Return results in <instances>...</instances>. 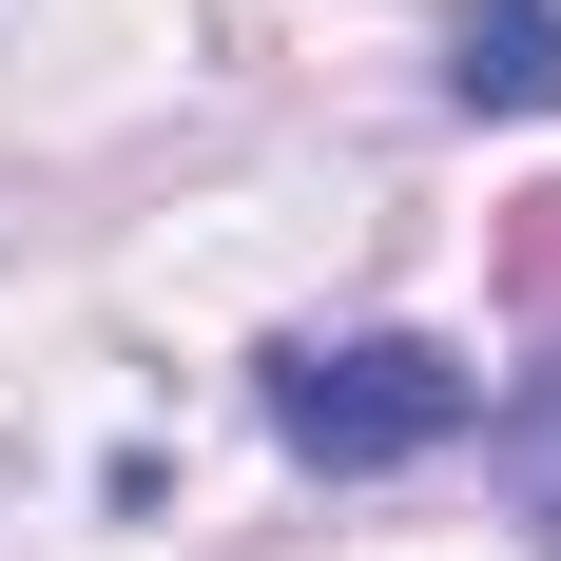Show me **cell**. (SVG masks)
<instances>
[{"instance_id":"cell-2","label":"cell","mask_w":561,"mask_h":561,"mask_svg":"<svg viewBox=\"0 0 561 561\" xmlns=\"http://www.w3.org/2000/svg\"><path fill=\"white\" fill-rule=\"evenodd\" d=\"M446 98L465 116H561V0H465L446 20Z\"/></svg>"},{"instance_id":"cell-3","label":"cell","mask_w":561,"mask_h":561,"mask_svg":"<svg viewBox=\"0 0 561 561\" xmlns=\"http://www.w3.org/2000/svg\"><path fill=\"white\" fill-rule=\"evenodd\" d=\"M484 446L523 465V523L561 542V368H523V388H484Z\"/></svg>"},{"instance_id":"cell-1","label":"cell","mask_w":561,"mask_h":561,"mask_svg":"<svg viewBox=\"0 0 561 561\" xmlns=\"http://www.w3.org/2000/svg\"><path fill=\"white\" fill-rule=\"evenodd\" d=\"M252 407H272V446L310 484H407V465H446L484 426V368L446 330H290L252 368Z\"/></svg>"}]
</instances>
